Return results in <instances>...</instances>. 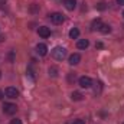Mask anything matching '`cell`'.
<instances>
[{"label":"cell","instance_id":"6da1fadb","mask_svg":"<svg viewBox=\"0 0 124 124\" xmlns=\"http://www.w3.org/2000/svg\"><path fill=\"white\" fill-rule=\"evenodd\" d=\"M52 56H54L56 61H62V59L66 56V49L62 48V46H56V48H54V51H52Z\"/></svg>","mask_w":124,"mask_h":124},{"label":"cell","instance_id":"7a4b0ae2","mask_svg":"<svg viewBox=\"0 0 124 124\" xmlns=\"http://www.w3.org/2000/svg\"><path fill=\"white\" fill-rule=\"evenodd\" d=\"M16 111H17V107H16L15 104H12V102H4V104H3V113H4V114L13 116Z\"/></svg>","mask_w":124,"mask_h":124},{"label":"cell","instance_id":"3957f363","mask_svg":"<svg viewBox=\"0 0 124 124\" xmlns=\"http://www.w3.org/2000/svg\"><path fill=\"white\" fill-rule=\"evenodd\" d=\"M63 20H65V17L62 13H52L51 15V22L55 25H61V23H63Z\"/></svg>","mask_w":124,"mask_h":124},{"label":"cell","instance_id":"277c9868","mask_svg":"<svg viewBox=\"0 0 124 124\" xmlns=\"http://www.w3.org/2000/svg\"><path fill=\"white\" fill-rule=\"evenodd\" d=\"M78 82L82 88H91V85H93V79L90 77H81Z\"/></svg>","mask_w":124,"mask_h":124},{"label":"cell","instance_id":"5b68a950","mask_svg":"<svg viewBox=\"0 0 124 124\" xmlns=\"http://www.w3.org/2000/svg\"><path fill=\"white\" fill-rule=\"evenodd\" d=\"M4 94H6V97H9V98H17V97H19V91H17L15 87H7V88L4 90Z\"/></svg>","mask_w":124,"mask_h":124},{"label":"cell","instance_id":"8992f818","mask_svg":"<svg viewBox=\"0 0 124 124\" xmlns=\"http://www.w3.org/2000/svg\"><path fill=\"white\" fill-rule=\"evenodd\" d=\"M36 54H38L39 56H45V55L48 54V46H46L45 43H38V45H36Z\"/></svg>","mask_w":124,"mask_h":124},{"label":"cell","instance_id":"52a82bcc","mask_svg":"<svg viewBox=\"0 0 124 124\" xmlns=\"http://www.w3.org/2000/svg\"><path fill=\"white\" fill-rule=\"evenodd\" d=\"M38 33H39V36H42V38H48V36H51V29L46 28V26H40V28L38 29Z\"/></svg>","mask_w":124,"mask_h":124},{"label":"cell","instance_id":"ba28073f","mask_svg":"<svg viewBox=\"0 0 124 124\" xmlns=\"http://www.w3.org/2000/svg\"><path fill=\"white\" fill-rule=\"evenodd\" d=\"M88 46H90L88 39H79V40L77 42V48H78V49H87Z\"/></svg>","mask_w":124,"mask_h":124},{"label":"cell","instance_id":"9c48e42d","mask_svg":"<svg viewBox=\"0 0 124 124\" xmlns=\"http://www.w3.org/2000/svg\"><path fill=\"white\" fill-rule=\"evenodd\" d=\"M63 4L68 10H74L77 7V0H63Z\"/></svg>","mask_w":124,"mask_h":124},{"label":"cell","instance_id":"30bf717a","mask_svg":"<svg viewBox=\"0 0 124 124\" xmlns=\"http://www.w3.org/2000/svg\"><path fill=\"white\" fill-rule=\"evenodd\" d=\"M79 61H81V55L79 54H72L69 56V63L71 65H77V63H79Z\"/></svg>","mask_w":124,"mask_h":124},{"label":"cell","instance_id":"8fae6325","mask_svg":"<svg viewBox=\"0 0 124 124\" xmlns=\"http://www.w3.org/2000/svg\"><path fill=\"white\" fill-rule=\"evenodd\" d=\"M101 26H102V22H101V19H94L93 23H91V28H93V31H100V29H101Z\"/></svg>","mask_w":124,"mask_h":124},{"label":"cell","instance_id":"7c38bea8","mask_svg":"<svg viewBox=\"0 0 124 124\" xmlns=\"http://www.w3.org/2000/svg\"><path fill=\"white\" fill-rule=\"evenodd\" d=\"M78 36H79V31H78L77 28H72V29L69 31V38H71V39H78Z\"/></svg>","mask_w":124,"mask_h":124},{"label":"cell","instance_id":"4fadbf2b","mask_svg":"<svg viewBox=\"0 0 124 124\" xmlns=\"http://www.w3.org/2000/svg\"><path fill=\"white\" fill-rule=\"evenodd\" d=\"M58 72H59V69H58L56 66H51V68H49V77L56 78V77H58Z\"/></svg>","mask_w":124,"mask_h":124},{"label":"cell","instance_id":"5bb4252c","mask_svg":"<svg viewBox=\"0 0 124 124\" xmlns=\"http://www.w3.org/2000/svg\"><path fill=\"white\" fill-rule=\"evenodd\" d=\"M71 98H72L74 101H81L84 97H82V94H81V93H78V91H74V93L71 94Z\"/></svg>","mask_w":124,"mask_h":124},{"label":"cell","instance_id":"9a60e30c","mask_svg":"<svg viewBox=\"0 0 124 124\" xmlns=\"http://www.w3.org/2000/svg\"><path fill=\"white\" fill-rule=\"evenodd\" d=\"M100 32L107 35V33H110V32H111V28H110L108 25H102V26H101V29H100Z\"/></svg>","mask_w":124,"mask_h":124},{"label":"cell","instance_id":"2e32d148","mask_svg":"<svg viewBox=\"0 0 124 124\" xmlns=\"http://www.w3.org/2000/svg\"><path fill=\"white\" fill-rule=\"evenodd\" d=\"M95 7H97L98 10H105L107 3H105V1H100V3H97V4H95Z\"/></svg>","mask_w":124,"mask_h":124},{"label":"cell","instance_id":"e0dca14e","mask_svg":"<svg viewBox=\"0 0 124 124\" xmlns=\"http://www.w3.org/2000/svg\"><path fill=\"white\" fill-rule=\"evenodd\" d=\"M10 124H22V120H19V118H15V120H12Z\"/></svg>","mask_w":124,"mask_h":124},{"label":"cell","instance_id":"ac0fdd59","mask_svg":"<svg viewBox=\"0 0 124 124\" xmlns=\"http://www.w3.org/2000/svg\"><path fill=\"white\" fill-rule=\"evenodd\" d=\"M95 48H98V49H101V48H104V45H102L101 42H97V43H95Z\"/></svg>","mask_w":124,"mask_h":124},{"label":"cell","instance_id":"d6986e66","mask_svg":"<svg viewBox=\"0 0 124 124\" xmlns=\"http://www.w3.org/2000/svg\"><path fill=\"white\" fill-rule=\"evenodd\" d=\"M72 124H85V123H84V120H75Z\"/></svg>","mask_w":124,"mask_h":124},{"label":"cell","instance_id":"ffe728a7","mask_svg":"<svg viewBox=\"0 0 124 124\" xmlns=\"http://www.w3.org/2000/svg\"><path fill=\"white\" fill-rule=\"evenodd\" d=\"M69 81H75V74H69Z\"/></svg>","mask_w":124,"mask_h":124},{"label":"cell","instance_id":"44dd1931","mask_svg":"<svg viewBox=\"0 0 124 124\" xmlns=\"http://www.w3.org/2000/svg\"><path fill=\"white\" fill-rule=\"evenodd\" d=\"M117 3H118L120 6H123V4H124V0H117Z\"/></svg>","mask_w":124,"mask_h":124},{"label":"cell","instance_id":"7402d4cb","mask_svg":"<svg viewBox=\"0 0 124 124\" xmlns=\"http://www.w3.org/2000/svg\"><path fill=\"white\" fill-rule=\"evenodd\" d=\"M1 98H3V91L0 90V100H1Z\"/></svg>","mask_w":124,"mask_h":124},{"label":"cell","instance_id":"603a6c76","mask_svg":"<svg viewBox=\"0 0 124 124\" xmlns=\"http://www.w3.org/2000/svg\"><path fill=\"white\" fill-rule=\"evenodd\" d=\"M4 1H6V0H0V6H1V4H4Z\"/></svg>","mask_w":124,"mask_h":124},{"label":"cell","instance_id":"cb8c5ba5","mask_svg":"<svg viewBox=\"0 0 124 124\" xmlns=\"http://www.w3.org/2000/svg\"><path fill=\"white\" fill-rule=\"evenodd\" d=\"M3 39H4V36H0V42H1V40H3Z\"/></svg>","mask_w":124,"mask_h":124},{"label":"cell","instance_id":"d4e9b609","mask_svg":"<svg viewBox=\"0 0 124 124\" xmlns=\"http://www.w3.org/2000/svg\"><path fill=\"white\" fill-rule=\"evenodd\" d=\"M0 77H1V72H0Z\"/></svg>","mask_w":124,"mask_h":124},{"label":"cell","instance_id":"484cf974","mask_svg":"<svg viewBox=\"0 0 124 124\" xmlns=\"http://www.w3.org/2000/svg\"><path fill=\"white\" fill-rule=\"evenodd\" d=\"M123 16H124V12H123Z\"/></svg>","mask_w":124,"mask_h":124},{"label":"cell","instance_id":"4316f807","mask_svg":"<svg viewBox=\"0 0 124 124\" xmlns=\"http://www.w3.org/2000/svg\"><path fill=\"white\" fill-rule=\"evenodd\" d=\"M123 124H124V123H123Z\"/></svg>","mask_w":124,"mask_h":124}]
</instances>
